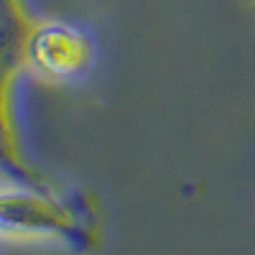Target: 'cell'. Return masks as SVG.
I'll return each mask as SVG.
<instances>
[{"label":"cell","instance_id":"cell-1","mask_svg":"<svg viewBox=\"0 0 255 255\" xmlns=\"http://www.w3.org/2000/svg\"><path fill=\"white\" fill-rule=\"evenodd\" d=\"M0 238L59 240L77 253L97 245V220L77 191L44 194L28 186H0Z\"/></svg>","mask_w":255,"mask_h":255},{"label":"cell","instance_id":"cell-2","mask_svg":"<svg viewBox=\"0 0 255 255\" xmlns=\"http://www.w3.org/2000/svg\"><path fill=\"white\" fill-rule=\"evenodd\" d=\"M31 26L33 23L28 20L20 0H0V179L5 184L28 186L36 191H44V194H59L54 181H49L20 156L15 130L10 123V108H8L10 84L18 69L26 64L23 46Z\"/></svg>","mask_w":255,"mask_h":255},{"label":"cell","instance_id":"cell-3","mask_svg":"<svg viewBox=\"0 0 255 255\" xmlns=\"http://www.w3.org/2000/svg\"><path fill=\"white\" fill-rule=\"evenodd\" d=\"M90 56H92L90 36L74 23H67V20L33 23L23 46V59L31 67V72L49 82L74 79L77 74L87 69Z\"/></svg>","mask_w":255,"mask_h":255}]
</instances>
